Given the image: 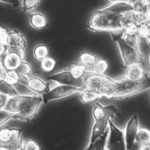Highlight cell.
Wrapping results in <instances>:
<instances>
[{"label": "cell", "mask_w": 150, "mask_h": 150, "mask_svg": "<svg viewBox=\"0 0 150 150\" xmlns=\"http://www.w3.org/2000/svg\"><path fill=\"white\" fill-rule=\"evenodd\" d=\"M149 20V15L135 13L130 3L114 1L107 7L94 11L89 18L88 28L93 32L109 33L136 28Z\"/></svg>", "instance_id": "6da1fadb"}, {"label": "cell", "mask_w": 150, "mask_h": 150, "mask_svg": "<svg viewBox=\"0 0 150 150\" xmlns=\"http://www.w3.org/2000/svg\"><path fill=\"white\" fill-rule=\"evenodd\" d=\"M149 88V81L135 82L123 77L114 79L110 87L107 98L122 99L142 92Z\"/></svg>", "instance_id": "7a4b0ae2"}, {"label": "cell", "mask_w": 150, "mask_h": 150, "mask_svg": "<svg viewBox=\"0 0 150 150\" xmlns=\"http://www.w3.org/2000/svg\"><path fill=\"white\" fill-rule=\"evenodd\" d=\"M43 103V98L40 95H31L26 101L20 111L13 116V119L29 121L35 117L41 105Z\"/></svg>", "instance_id": "3957f363"}, {"label": "cell", "mask_w": 150, "mask_h": 150, "mask_svg": "<svg viewBox=\"0 0 150 150\" xmlns=\"http://www.w3.org/2000/svg\"><path fill=\"white\" fill-rule=\"evenodd\" d=\"M25 58V50L16 47L9 46L5 54L1 59V64L6 71L16 70Z\"/></svg>", "instance_id": "277c9868"}, {"label": "cell", "mask_w": 150, "mask_h": 150, "mask_svg": "<svg viewBox=\"0 0 150 150\" xmlns=\"http://www.w3.org/2000/svg\"><path fill=\"white\" fill-rule=\"evenodd\" d=\"M105 148L108 150H127L124 132L118 128L110 120Z\"/></svg>", "instance_id": "5b68a950"}, {"label": "cell", "mask_w": 150, "mask_h": 150, "mask_svg": "<svg viewBox=\"0 0 150 150\" xmlns=\"http://www.w3.org/2000/svg\"><path fill=\"white\" fill-rule=\"evenodd\" d=\"M83 87L58 84L52 88L45 94L42 95L43 103H47L51 101L59 100L70 96L76 93H81L83 91Z\"/></svg>", "instance_id": "8992f818"}, {"label": "cell", "mask_w": 150, "mask_h": 150, "mask_svg": "<svg viewBox=\"0 0 150 150\" xmlns=\"http://www.w3.org/2000/svg\"><path fill=\"white\" fill-rule=\"evenodd\" d=\"M113 80V79L106 75H98L91 71H88L86 73L83 79V86L82 87L84 90L92 91L99 94L103 87L112 82Z\"/></svg>", "instance_id": "52a82bcc"}, {"label": "cell", "mask_w": 150, "mask_h": 150, "mask_svg": "<svg viewBox=\"0 0 150 150\" xmlns=\"http://www.w3.org/2000/svg\"><path fill=\"white\" fill-rule=\"evenodd\" d=\"M115 42L117 44L124 66L127 67L134 63H142L141 58L138 50L128 45L122 38L117 39Z\"/></svg>", "instance_id": "ba28073f"}, {"label": "cell", "mask_w": 150, "mask_h": 150, "mask_svg": "<svg viewBox=\"0 0 150 150\" xmlns=\"http://www.w3.org/2000/svg\"><path fill=\"white\" fill-rule=\"evenodd\" d=\"M59 84L67 85L77 87H82L83 83L77 80L69 68L58 71L47 78Z\"/></svg>", "instance_id": "9c48e42d"}, {"label": "cell", "mask_w": 150, "mask_h": 150, "mask_svg": "<svg viewBox=\"0 0 150 150\" xmlns=\"http://www.w3.org/2000/svg\"><path fill=\"white\" fill-rule=\"evenodd\" d=\"M123 77L135 82L145 80L149 77V72L141 63H134L126 67Z\"/></svg>", "instance_id": "30bf717a"}, {"label": "cell", "mask_w": 150, "mask_h": 150, "mask_svg": "<svg viewBox=\"0 0 150 150\" xmlns=\"http://www.w3.org/2000/svg\"><path fill=\"white\" fill-rule=\"evenodd\" d=\"M138 129V118L134 115L127 122L124 132L127 150H137L135 146V138Z\"/></svg>", "instance_id": "8fae6325"}, {"label": "cell", "mask_w": 150, "mask_h": 150, "mask_svg": "<svg viewBox=\"0 0 150 150\" xmlns=\"http://www.w3.org/2000/svg\"><path fill=\"white\" fill-rule=\"evenodd\" d=\"M22 129L16 127L0 128V145H14L22 141Z\"/></svg>", "instance_id": "7c38bea8"}, {"label": "cell", "mask_w": 150, "mask_h": 150, "mask_svg": "<svg viewBox=\"0 0 150 150\" xmlns=\"http://www.w3.org/2000/svg\"><path fill=\"white\" fill-rule=\"evenodd\" d=\"M25 85L35 95L42 96L47 93L50 89L48 83L44 79L35 75H32L29 77L26 80Z\"/></svg>", "instance_id": "4fadbf2b"}, {"label": "cell", "mask_w": 150, "mask_h": 150, "mask_svg": "<svg viewBox=\"0 0 150 150\" xmlns=\"http://www.w3.org/2000/svg\"><path fill=\"white\" fill-rule=\"evenodd\" d=\"M30 96L19 94L16 96L9 97L4 110L13 115L18 114Z\"/></svg>", "instance_id": "5bb4252c"}, {"label": "cell", "mask_w": 150, "mask_h": 150, "mask_svg": "<svg viewBox=\"0 0 150 150\" xmlns=\"http://www.w3.org/2000/svg\"><path fill=\"white\" fill-rule=\"evenodd\" d=\"M30 26L36 30H42L49 26V21L47 16L40 11L31 12L29 15Z\"/></svg>", "instance_id": "9a60e30c"}, {"label": "cell", "mask_w": 150, "mask_h": 150, "mask_svg": "<svg viewBox=\"0 0 150 150\" xmlns=\"http://www.w3.org/2000/svg\"><path fill=\"white\" fill-rule=\"evenodd\" d=\"M111 118L109 117H105L94 122L91 128L90 142L91 143L98 139L104 132L108 127V122Z\"/></svg>", "instance_id": "2e32d148"}, {"label": "cell", "mask_w": 150, "mask_h": 150, "mask_svg": "<svg viewBox=\"0 0 150 150\" xmlns=\"http://www.w3.org/2000/svg\"><path fill=\"white\" fill-rule=\"evenodd\" d=\"M150 131L145 128H139L135 138V146L137 150L149 146Z\"/></svg>", "instance_id": "e0dca14e"}, {"label": "cell", "mask_w": 150, "mask_h": 150, "mask_svg": "<svg viewBox=\"0 0 150 150\" xmlns=\"http://www.w3.org/2000/svg\"><path fill=\"white\" fill-rule=\"evenodd\" d=\"M9 46L16 47L25 51L27 42L23 34L15 30H9V38L8 46Z\"/></svg>", "instance_id": "ac0fdd59"}, {"label": "cell", "mask_w": 150, "mask_h": 150, "mask_svg": "<svg viewBox=\"0 0 150 150\" xmlns=\"http://www.w3.org/2000/svg\"><path fill=\"white\" fill-rule=\"evenodd\" d=\"M97 56L96 54L89 51L81 52L78 56V64L91 71V69L95 63Z\"/></svg>", "instance_id": "d6986e66"}, {"label": "cell", "mask_w": 150, "mask_h": 150, "mask_svg": "<svg viewBox=\"0 0 150 150\" xmlns=\"http://www.w3.org/2000/svg\"><path fill=\"white\" fill-rule=\"evenodd\" d=\"M122 39L128 45L136 50L138 49L139 36L135 28H129L125 29Z\"/></svg>", "instance_id": "ffe728a7"}, {"label": "cell", "mask_w": 150, "mask_h": 150, "mask_svg": "<svg viewBox=\"0 0 150 150\" xmlns=\"http://www.w3.org/2000/svg\"><path fill=\"white\" fill-rule=\"evenodd\" d=\"M110 68L109 62L104 58L97 57L95 63L91 69V71L98 75H105Z\"/></svg>", "instance_id": "44dd1931"}, {"label": "cell", "mask_w": 150, "mask_h": 150, "mask_svg": "<svg viewBox=\"0 0 150 150\" xmlns=\"http://www.w3.org/2000/svg\"><path fill=\"white\" fill-rule=\"evenodd\" d=\"M49 48L47 45L44 43L36 45L32 49V54L33 58L39 62L49 56Z\"/></svg>", "instance_id": "7402d4cb"}, {"label": "cell", "mask_w": 150, "mask_h": 150, "mask_svg": "<svg viewBox=\"0 0 150 150\" xmlns=\"http://www.w3.org/2000/svg\"><path fill=\"white\" fill-rule=\"evenodd\" d=\"M57 61L52 56H48L39 62V66L41 71L45 73H50L57 67Z\"/></svg>", "instance_id": "603a6c76"}, {"label": "cell", "mask_w": 150, "mask_h": 150, "mask_svg": "<svg viewBox=\"0 0 150 150\" xmlns=\"http://www.w3.org/2000/svg\"><path fill=\"white\" fill-rule=\"evenodd\" d=\"M108 132L109 129L108 127L102 135L93 142L89 143L85 150H105Z\"/></svg>", "instance_id": "cb8c5ba5"}, {"label": "cell", "mask_w": 150, "mask_h": 150, "mask_svg": "<svg viewBox=\"0 0 150 150\" xmlns=\"http://www.w3.org/2000/svg\"><path fill=\"white\" fill-rule=\"evenodd\" d=\"M134 11L138 14L149 15V1L144 0L136 1L131 4Z\"/></svg>", "instance_id": "d4e9b609"}, {"label": "cell", "mask_w": 150, "mask_h": 150, "mask_svg": "<svg viewBox=\"0 0 150 150\" xmlns=\"http://www.w3.org/2000/svg\"><path fill=\"white\" fill-rule=\"evenodd\" d=\"M16 71L23 79L26 81L32 75L33 67L30 62L23 60Z\"/></svg>", "instance_id": "484cf974"}, {"label": "cell", "mask_w": 150, "mask_h": 150, "mask_svg": "<svg viewBox=\"0 0 150 150\" xmlns=\"http://www.w3.org/2000/svg\"><path fill=\"white\" fill-rule=\"evenodd\" d=\"M4 80L13 87L18 83H22L23 84H25L26 82V80L23 79L18 74L16 70L6 71Z\"/></svg>", "instance_id": "4316f807"}, {"label": "cell", "mask_w": 150, "mask_h": 150, "mask_svg": "<svg viewBox=\"0 0 150 150\" xmlns=\"http://www.w3.org/2000/svg\"><path fill=\"white\" fill-rule=\"evenodd\" d=\"M98 98H101V97L98 93L89 90H83L79 96L80 101L83 104L93 103Z\"/></svg>", "instance_id": "83f0119b"}, {"label": "cell", "mask_w": 150, "mask_h": 150, "mask_svg": "<svg viewBox=\"0 0 150 150\" xmlns=\"http://www.w3.org/2000/svg\"><path fill=\"white\" fill-rule=\"evenodd\" d=\"M0 94H4L8 97L19 94L13 86L9 84L4 80L0 81Z\"/></svg>", "instance_id": "f1b7e54d"}, {"label": "cell", "mask_w": 150, "mask_h": 150, "mask_svg": "<svg viewBox=\"0 0 150 150\" xmlns=\"http://www.w3.org/2000/svg\"><path fill=\"white\" fill-rule=\"evenodd\" d=\"M42 2L39 0H25L21 2L22 10L24 12H30L37 8Z\"/></svg>", "instance_id": "f546056e"}, {"label": "cell", "mask_w": 150, "mask_h": 150, "mask_svg": "<svg viewBox=\"0 0 150 150\" xmlns=\"http://www.w3.org/2000/svg\"><path fill=\"white\" fill-rule=\"evenodd\" d=\"M21 150H42V148L36 140L27 139L23 141Z\"/></svg>", "instance_id": "4dcf8cb0"}, {"label": "cell", "mask_w": 150, "mask_h": 150, "mask_svg": "<svg viewBox=\"0 0 150 150\" xmlns=\"http://www.w3.org/2000/svg\"><path fill=\"white\" fill-rule=\"evenodd\" d=\"M9 30L2 25H0V43L8 46Z\"/></svg>", "instance_id": "1f68e13d"}, {"label": "cell", "mask_w": 150, "mask_h": 150, "mask_svg": "<svg viewBox=\"0 0 150 150\" xmlns=\"http://www.w3.org/2000/svg\"><path fill=\"white\" fill-rule=\"evenodd\" d=\"M13 116V114H11L4 109L0 110V127L12 119Z\"/></svg>", "instance_id": "d6a6232c"}, {"label": "cell", "mask_w": 150, "mask_h": 150, "mask_svg": "<svg viewBox=\"0 0 150 150\" xmlns=\"http://www.w3.org/2000/svg\"><path fill=\"white\" fill-rule=\"evenodd\" d=\"M8 98L9 97L8 96L2 94H0V110L4 108Z\"/></svg>", "instance_id": "836d02e7"}, {"label": "cell", "mask_w": 150, "mask_h": 150, "mask_svg": "<svg viewBox=\"0 0 150 150\" xmlns=\"http://www.w3.org/2000/svg\"><path fill=\"white\" fill-rule=\"evenodd\" d=\"M6 72V70L5 69L3 66L1 64H0V81L4 80Z\"/></svg>", "instance_id": "e575fe53"}, {"label": "cell", "mask_w": 150, "mask_h": 150, "mask_svg": "<svg viewBox=\"0 0 150 150\" xmlns=\"http://www.w3.org/2000/svg\"><path fill=\"white\" fill-rule=\"evenodd\" d=\"M7 48L8 46H5L0 43V57H2L5 54Z\"/></svg>", "instance_id": "d590c367"}, {"label": "cell", "mask_w": 150, "mask_h": 150, "mask_svg": "<svg viewBox=\"0 0 150 150\" xmlns=\"http://www.w3.org/2000/svg\"><path fill=\"white\" fill-rule=\"evenodd\" d=\"M140 150H150V149H149V146H147V147L142 148V149H141Z\"/></svg>", "instance_id": "8d00e7d4"}, {"label": "cell", "mask_w": 150, "mask_h": 150, "mask_svg": "<svg viewBox=\"0 0 150 150\" xmlns=\"http://www.w3.org/2000/svg\"><path fill=\"white\" fill-rule=\"evenodd\" d=\"M0 64H1V59H0Z\"/></svg>", "instance_id": "74e56055"}, {"label": "cell", "mask_w": 150, "mask_h": 150, "mask_svg": "<svg viewBox=\"0 0 150 150\" xmlns=\"http://www.w3.org/2000/svg\"><path fill=\"white\" fill-rule=\"evenodd\" d=\"M20 150H21V149H20Z\"/></svg>", "instance_id": "f35d334b"}]
</instances>
